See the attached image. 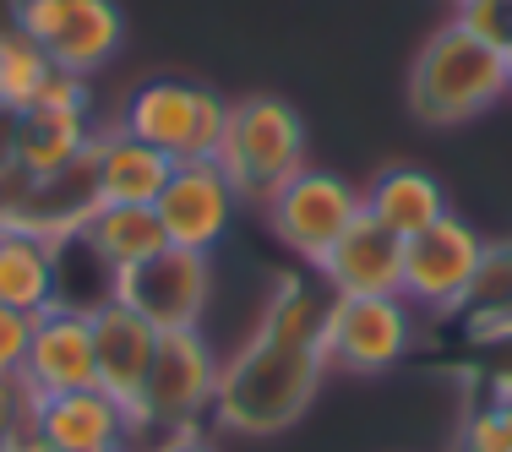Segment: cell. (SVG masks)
<instances>
[{"mask_svg":"<svg viewBox=\"0 0 512 452\" xmlns=\"http://www.w3.org/2000/svg\"><path fill=\"white\" fill-rule=\"evenodd\" d=\"M453 207H447V191L436 175H425V169H382V175L371 180V191H365V218H376V224L387 229V235L398 240H414L420 229H431L436 218H447Z\"/></svg>","mask_w":512,"mask_h":452,"instance_id":"d6986e66","label":"cell"},{"mask_svg":"<svg viewBox=\"0 0 512 452\" xmlns=\"http://www.w3.org/2000/svg\"><path fill=\"white\" fill-rule=\"evenodd\" d=\"M0 218H6V197H0Z\"/></svg>","mask_w":512,"mask_h":452,"instance_id":"4dcf8cb0","label":"cell"},{"mask_svg":"<svg viewBox=\"0 0 512 452\" xmlns=\"http://www.w3.org/2000/svg\"><path fill=\"white\" fill-rule=\"evenodd\" d=\"M453 17L463 22V28H474L480 39H491V44L512 39V0H458Z\"/></svg>","mask_w":512,"mask_h":452,"instance_id":"603a6c76","label":"cell"},{"mask_svg":"<svg viewBox=\"0 0 512 452\" xmlns=\"http://www.w3.org/2000/svg\"><path fill=\"white\" fill-rule=\"evenodd\" d=\"M126 431H131V414L104 387L50 393L33 409V442L44 452H120Z\"/></svg>","mask_w":512,"mask_h":452,"instance_id":"5bb4252c","label":"cell"},{"mask_svg":"<svg viewBox=\"0 0 512 452\" xmlns=\"http://www.w3.org/2000/svg\"><path fill=\"white\" fill-rule=\"evenodd\" d=\"M17 28L50 55L55 71L77 77L109 66L126 39V17L115 0H17Z\"/></svg>","mask_w":512,"mask_h":452,"instance_id":"52a82bcc","label":"cell"},{"mask_svg":"<svg viewBox=\"0 0 512 452\" xmlns=\"http://www.w3.org/2000/svg\"><path fill=\"white\" fill-rule=\"evenodd\" d=\"M50 71H55L50 55H44L39 44L17 28V22L0 28V109H6V115L33 109V99H39V88H44Z\"/></svg>","mask_w":512,"mask_h":452,"instance_id":"44dd1931","label":"cell"},{"mask_svg":"<svg viewBox=\"0 0 512 452\" xmlns=\"http://www.w3.org/2000/svg\"><path fill=\"white\" fill-rule=\"evenodd\" d=\"M33 104H39V109H77V115H88V77H77V71H50Z\"/></svg>","mask_w":512,"mask_h":452,"instance_id":"d4e9b609","label":"cell"},{"mask_svg":"<svg viewBox=\"0 0 512 452\" xmlns=\"http://www.w3.org/2000/svg\"><path fill=\"white\" fill-rule=\"evenodd\" d=\"M82 240L99 251V262L109 273H126V267L148 262V256H158L169 246L158 213L142 202H99L88 213V224H82Z\"/></svg>","mask_w":512,"mask_h":452,"instance_id":"ffe728a7","label":"cell"},{"mask_svg":"<svg viewBox=\"0 0 512 452\" xmlns=\"http://www.w3.org/2000/svg\"><path fill=\"white\" fill-rule=\"evenodd\" d=\"M93 360H99V387L120 409L131 414V425H142V387H148L153 354H158V327L142 311H131L126 300H99L93 305Z\"/></svg>","mask_w":512,"mask_h":452,"instance_id":"7c38bea8","label":"cell"},{"mask_svg":"<svg viewBox=\"0 0 512 452\" xmlns=\"http://www.w3.org/2000/svg\"><path fill=\"white\" fill-rule=\"evenodd\" d=\"M491 333H512V311H507V316H496V322H491Z\"/></svg>","mask_w":512,"mask_h":452,"instance_id":"f546056e","label":"cell"},{"mask_svg":"<svg viewBox=\"0 0 512 452\" xmlns=\"http://www.w3.org/2000/svg\"><path fill=\"white\" fill-rule=\"evenodd\" d=\"M480 262H485V240L453 213L436 218L431 229L404 240V300L453 311V305L469 300Z\"/></svg>","mask_w":512,"mask_h":452,"instance_id":"30bf717a","label":"cell"},{"mask_svg":"<svg viewBox=\"0 0 512 452\" xmlns=\"http://www.w3.org/2000/svg\"><path fill=\"white\" fill-rule=\"evenodd\" d=\"M235 186H229V175L218 169V158H180L175 169H169V186L158 191L153 213L158 224H164L169 246L180 251H207L229 235V218H235Z\"/></svg>","mask_w":512,"mask_h":452,"instance_id":"9c48e42d","label":"cell"},{"mask_svg":"<svg viewBox=\"0 0 512 452\" xmlns=\"http://www.w3.org/2000/svg\"><path fill=\"white\" fill-rule=\"evenodd\" d=\"M207 295H213V262H207V251L164 246L148 262L115 273V300L142 311L158 333H186V327H197L207 311Z\"/></svg>","mask_w":512,"mask_h":452,"instance_id":"ba28073f","label":"cell"},{"mask_svg":"<svg viewBox=\"0 0 512 452\" xmlns=\"http://www.w3.org/2000/svg\"><path fill=\"white\" fill-rule=\"evenodd\" d=\"M507 93V66L502 44L480 39L474 28H463L458 17H447L431 39L420 44L409 66V109L414 120L436 131L469 126L474 115H485Z\"/></svg>","mask_w":512,"mask_h":452,"instance_id":"7a4b0ae2","label":"cell"},{"mask_svg":"<svg viewBox=\"0 0 512 452\" xmlns=\"http://www.w3.org/2000/svg\"><path fill=\"white\" fill-rule=\"evenodd\" d=\"M158 452H213V447H207L202 436H197V431H191V425H186V431H175V436H169V442L158 447Z\"/></svg>","mask_w":512,"mask_h":452,"instance_id":"4316f807","label":"cell"},{"mask_svg":"<svg viewBox=\"0 0 512 452\" xmlns=\"http://www.w3.org/2000/svg\"><path fill=\"white\" fill-rule=\"evenodd\" d=\"M22 382L39 398L50 393H82L99 387V360H93V316L82 305H50L33 316V344H28V365Z\"/></svg>","mask_w":512,"mask_h":452,"instance_id":"4fadbf2b","label":"cell"},{"mask_svg":"<svg viewBox=\"0 0 512 452\" xmlns=\"http://www.w3.org/2000/svg\"><path fill=\"white\" fill-rule=\"evenodd\" d=\"M360 213H365V191H355L344 175H327V169H300L267 197L273 235L311 267L349 235V224Z\"/></svg>","mask_w":512,"mask_h":452,"instance_id":"5b68a950","label":"cell"},{"mask_svg":"<svg viewBox=\"0 0 512 452\" xmlns=\"http://www.w3.org/2000/svg\"><path fill=\"white\" fill-rule=\"evenodd\" d=\"M55 300H60V240L0 218V305L39 316Z\"/></svg>","mask_w":512,"mask_h":452,"instance_id":"2e32d148","label":"cell"},{"mask_svg":"<svg viewBox=\"0 0 512 452\" xmlns=\"http://www.w3.org/2000/svg\"><path fill=\"white\" fill-rule=\"evenodd\" d=\"M33 409H39V393L22 376H0V447L33 436Z\"/></svg>","mask_w":512,"mask_h":452,"instance_id":"7402d4cb","label":"cell"},{"mask_svg":"<svg viewBox=\"0 0 512 452\" xmlns=\"http://www.w3.org/2000/svg\"><path fill=\"white\" fill-rule=\"evenodd\" d=\"M0 452H44V447L33 442V436H22V442H11V447H0Z\"/></svg>","mask_w":512,"mask_h":452,"instance_id":"83f0119b","label":"cell"},{"mask_svg":"<svg viewBox=\"0 0 512 452\" xmlns=\"http://www.w3.org/2000/svg\"><path fill=\"white\" fill-rule=\"evenodd\" d=\"M218 365L213 349L202 344L197 327L186 333H164L153 354L148 387H142V425H164V431H186L202 409H213Z\"/></svg>","mask_w":512,"mask_h":452,"instance_id":"8fae6325","label":"cell"},{"mask_svg":"<svg viewBox=\"0 0 512 452\" xmlns=\"http://www.w3.org/2000/svg\"><path fill=\"white\" fill-rule=\"evenodd\" d=\"M327 305L300 278H284L273 289L262 327L246 338V349L218 371L213 387V420L235 436H278L311 409L327 376L322 344Z\"/></svg>","mask_w":512,"mask_h":452,"instance_id":"6da1fadb","label":"cell"},{"mask_svg":"<svg viewBox=\"0 0 512 452\" xmlns=\"http://www.w3.org/2000/svg\"><path fill=\"white\" fill-rule=\"evenodd\" d=\"M213 158L229 175L235 197L267 202L289 175L306 169V120H300L295 104L273 99V93L235 99L224 120V142H218Z\"/></svg>","mask_w":512,"mask_h":452,"instance_id":"3957f363","label":"cell"},{"mask_svg":"<svg viewBox=\"0 0 512 452\" xmlns=\"http://www.w3.org/2000/svg\"><path fill=\"white\" fill-rule=\"evenodd\" d=\"M327 365L382 376L414 349V316L404 295H333L322 316Z\"/></svg>","mask_w":512,"mask_h":452,"instance_id":"8992f818","label":"cell"},{"mask_svg":"<svg viewBox=\"0 0 512 452\" xmlns=\"http://www.w3.org/2000/svg\"><path fill=\"white\" fill-rule=\"evenodd\" d=\"M17 175V115L0 109V180Z\"/></svg>","mask_w":512,"mask_h":452,"instance_id":"484cf974","label":"cell"},{"mask_svg":"<svg viewBox=\"0 0 512 452\" xmlns=\"http://www.w3.org/2000/svg\"><path fill=\"white\" fill-rule=\"evenodd\" d=\"M175 158L158 153L153 142L131 137L126 126L93 137V180H99V202H142L153 207L158 191L169 186Z\"/></svg>","mask_w":512,"mask_h":452,"instance_id":"e0dca14e","label":"cell"},{"mask_svg":"<svg viewBox=\"0 0 512 452\" xmlns=\"http://www.w3.org/2000/svg\"><path fill=\"white\" fill-rule=\"evenodd\" d=\"M316 273L333 284V295H404V240L360 213Z\"/></svg>","mask_w":512,"mask_h":452,"instance_id":"9a60e30c","label":"cell"},{"mask_svg":"<svg viewBox=\"0 0 512 452\" xmlns=\"http://www.w3.org/2000/svg\"><path fill=\"white\" fill-rule=\"evenodd\" d=\"M93 148L88 115L77 109H22L17 115V175L22 180H50L60 169L82 164Z\"/></svg>","mask_w":512,"mask_h":452,"instance_id":"ac0fdd59","label":"cell"},{"mask_svg":"<svg viewBox=\"0 0 512 452\" xmlns=\"http://www.w3.org/2000/svg\"><path fill=\"white\" fill-rule=\"evenodd\" d=\"M502 66H507V93H512V39L502 44Z\"/></svg>","mask_w":512,"mask_h":452,"instance_id":"f1b7e54d","label":"cell"},{"mask_svg":"<svg viewBox=\"0 0 512 452\" xmlns=\"http://www.w3.org/2000/svg\"><path fill=\"white\" fill-rule=\"evenodd\" d=\"M28 344H33V316L0 305V376H22V365H28Z\"/></svg>","mask_w":512,"mask_h":452,"instance_id":"cb8c5ba5","label":"cell"},{"mask_svg":"<svg viewBox=\"0 0 512 452\" xmlns=\"http://www.w3.org/2000/svg\"><path fill=\"white\" fill-rule=\"evenodd\" d=\"M224 120H229V104L213 88L175 82V77L142 82L126 99V131L153 142L175 164L180 158H213L218 142H224Z\"/></svg>","mask_w":512,"mask_h":452,"instance_id":"277c9868","label":"cell"}]
</instances>
